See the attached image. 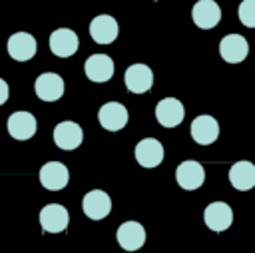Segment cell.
I'll return each instance as SVG.
<instances>
[{
  "instance_id": "obj_14",
  "label": "cell",
  "mask_w": 255,
  "mask_h": 253,
  "mask_svg": "<svg viewBox=\"0 0 255 253\" xmlns=\"http://www.w3.org/2000/svg\"><path fill=\"white\" fill-rule=\"evenodd\" d=\"M155 118L163 127H175L185 118L183 104L179 100H175V98H163L155 106Z\"/></svg>"
},
{
  "instance_id": "obj_13",
  "label": "cell",
  "mask_w": 255,
  "mask_h": 253,
  "mask_svg": "<svg viewBox=\"0 0 255 253\" xmlns=\"http://www.w3.org/2000/svg\"><path fill=\"white\" fill-rule=\"evenodd\" d=\"M6 50H8V56L12 60L26 62V60H32L36 54V40L28 32H16L8 38Z\"/></svg>"
},
{
  "instance_id": "obj_9",
  "label": "cell",
  "mask_w": 255,
  "mask_h": 253,
  "mask_svg": "<svg viewBox=\"0 0 255 253\" xmlns=\"http://www.w3.org/2000/svg\"><path fill=\"white\" fill-rule=\"evenodd\" d=\"M126 88L133 94H145L153 86V72L145 64H131L124 76Z\"/></svg>"
},
{
  "instance_id": "obj_6",
  "label": "cell",
  "mask_w": 255,
  "mask_h": 253,
  "mask_svg": "<svg viewBox=\"0 0 255 253\" xmlns=\"http://www.w3.org/2000/svg\"><path fill=\"white\" fill-rule=\"evenodd\" d=\"M191 18H193L195 26H199L201 30H211L221 20V8L215 0H197L193 4Z\"/></svg>"
},
{
  "instance_id": "obj_8",
  "label": "cell",
  "mask_w": 255,
  "mask_h": 253,
  "mask_svg": "<svg viewBox=\"0 0 255 253\" xmlns=\"http://www.w3.org/2000/svg\"><path fill=\"white\" fill-rule=\"evenodd\" d=\"M219 54L229 64H239L249 54V44L241 34H227L219 42Z\"/></svg>"
},
{
  "instance_id": "obj_5",
  "label": "cell",
  "mask_w": 255,
  "mask_h": 253,
  "mask_svg": "<svg viewBox=\"0 0 255 253\" xmlns=\"http://www.w3.org/2000/svg\"><path fill=\"white\" fill-rule=\"evenodd\" d=\"M40 183L42 187L50 189V191H58V189H64L70 181V171L64 163L60 161H48L42 165L40 169Z\"/></svg>"
},
{
  "instance_id": "obj_12",
  "label": "cell",
  "mask_w": 255,
  "mask_h": 253,
  "mask_svg": "<svg viewBox=\"0 0 255 253\" xmlns=\"http://www.w3.org/2000/svg\"><path fill=\"white\" fill-rule=\"evenodd\" d=\"M203 221L211 231H225L233 223V211L225 201H213L205 207Z\"/></svg>"
},
{
  "instance_id": "obj_4",
  "label": "cell",
  "mask_w": 255,
  "mask_h": 253,
  "mask_svg": "<svg viewBox=\"0 0 255 253\" xmlns=\"http://www.w3.org/2000/svg\"><path fill=\"white\" fill-rule=\"evenodd\" d=\"M34 92L44 102H56L64 96V80L54 72L40 74L34 82Z\"/></svg>"
},
{
  "instance_id": "obj_16",
  "label": "cell",
  "mask_w": 255,
  "mask_h": 253,
  "mask_svg": "<svg viewBox=\"0 0 255 253\" xmlns=\"http://www.w3.org/2000/svg\"><path fill=\"white\" fill-rule=\"evenodd\" d=\"M135 159L141 167H157L163 159V145L155 137H143L135 145Z\"/></svg>"
},
{
  "instance_id": "obj_7",
  "label": "cell",
  "mask_w": 255,
  "mask_h": 253,
  "mask_svg": "<svg viewBox=\"0 0 255 253\" xmlns=\"http://www.w3.org/2000/svg\"><path fill=\"white\" fill-rule=\"evenodd\" d=\"M78 46H80V40L76 32L70 28H58L50 34V50L58 58L74 56L78 52Z\"/></svg>"
},
{
  "instance_id": "obj_17",
  "label": "cell",
  "mask_w": 255,
  "mask_h": 253,
  "mask_svg": "<svg viewBox=\"0 0 255 253\" xmlns=\"http://www.w3.org/2000/svg\"><path fill=\"white\" fill-rule=\"evenodd\" d=\"M84 139V131L76 122H60L54 127V141L60 149H76Z\"/></svg>"
},
{
  "instance_id": "obj_19",
  "label": "cell",
  "mask_w": 255,
  "mask_h": 253,
  "mask_svg": "<svg viewBox=\"0 0 255 253\" xmlns=\"http://www.w3.org/2000/svg\"><path fill=\"white\" fill-rule=\"evenodd\" d=\"M116 239L122 249L126 251H135L145 243V229L137 221H126L120 225Z\"/></svg>"
},
{
  "instance_id": "obj_18",
  "label": "cell",
  "mask_w": 255,
  "mask_h": 253,
  "mask_svg": "<svg viewBox=\"0 0 255 253\" xmlns=\"http://www.w3.org/2000/svg\"><path fill=\"white\" fill-rule=\"evenodd\" d=\"M84 72L92 82H108L114 76V60L106 54H92L84 64Z\"/></svg>"
},
{
  "instance_id": "obj_22",
  "label": "cell",
  "mask_w": 255,
  "mask_h": 253,
  "mask_svg": "<svg viewBox=\"0 0 255 253\" xmlns=\"http://www.w3.org/2000/svg\"><path fill=\"white\" fill-rule=\"evenodd\" d=\"M239 20L247 28H255V0H243L239 4Z\"/></svg>"
},
{
  "instance_id": "obj_20",
  "label": "cell",
  "mask_w": 255,
  "mask_h": 253,
  "mask_svg": "<svg viewBox=\"0 0 255 253\" xmlns=\"http://www.w3.org/2000/svg\"><path fill=\"white\" fill-rule=\"evenodd\" d=\"M6 127L14 139H30L36 133V118L30 112H14L8 118Z\"/></svg>"
},
{
  "instance_id": "obj_2",
  "label": "cell",
  "mask_w": 255,
  "mask_h": 253,
  "mask_svg": "<svg viewBox=\"0 0 255 253\" xmlns=\"http://www.w3.org/2000/svg\"><path fill=\"white\" fill-rule=\"evenodd\" d=\"M175 179L179 183V187L187 189V191H193L197 187L203 185L205 181V169L199 161H193V159H185L177 165L175 169Z\"/></svg>"
},
{
  "instance_id": "obj_23",
  "label": "cell",
  "mask_w": 255,
  "mask_h": 253,
  "mask_svg": "<svg viewBox=\"0 0 255 253\" xmlns=\"http://www.w3.org/2000/svg\"><path fill=\"white\" fill-rule=\"evenodd\" d=\"M8 96H10V88H8V84H6V82L0 78V106H2V104L8 100Z\"/></svg>"
},
{
  "instance_id": "obj_11",
  "label": "cell",
  "mask_w": 255,
  "mask_h": 253,
  "mask_svg": "<svg viewBox=\"0 0 255 253\" xmlns=\"http://www.w3.org/2000/svg\"><path fill=\"white\" fill-rule=\"evenodd\" d=\"M189 131H191V137H193L195 143L209 145L219 137V124H217V120L213 116L203 114V116H197L191 122Z\"/></svg>"
},
{
  "instance_id": "obj_15",
  "label": "cell",
  "mask_w": 255,
  "mask_h": 253,
  "mask_svg": "<svg viewBox=\"0 0 255 253\" xmlns=\"http://www.w3.org/2000/svg\"><path fill=\"white\" fill-rule=\"evenodd\" d=\"M118 22L110 14H100L90 22V36L98 44H112L118 38Z\"/></svg>"
},
{
  "instance_id": "obj_1",
  "label": "cell",
  "mask_w": 255,
  "mask_h": 253,
  "mask_svg": "<svg viewBox=\"0 0 255 253\" xmlns=\"http://www.w3.org/2000/svg\"><path fill=\"white\" fill-rule=\"evenodd\" d=\"M68 209L60 203H48L40 211V227L46 233H62L68 227Z\"/></svg>"
},
{
  "instance_id": "obj_3",
  "label": "cell",
  "mask_w": 255,
  "mask_h": 253,
  "mask_svg": "<svg viewBox=\"0 0 255 253\" xmlns=\"http://www.w3.org/2000/svg\"><path fill=\"white\" fill-rule=\"evenodd\" d=\"M82 209H84V213H86L90 219L100 221V219H104V217L110 215V211H112V199H110V195H108L106 191H102V189H92V191H88V193L84 195V199H82Z\"/></svg>"
},
{
  "instance_id": "obj_10",
  "label": "cell",
  "mask_w": 255,
  "mask_h": 253,
  "mask_svg": "<svg viewBox=\"0 0 255 253\" xmlns=\"http://www.w3.org/2000/svg\"><path fill=\"white\" fill-rule=\"evenodd\" d=\"M100 126L108 131H120L128 124V110L120 102H108L98 112Z\"/></svg>"
},
{
  "instance_id": "obj_21",
  "label": "cell",
  "mask_w": 255,
  "mask_h": 253,
  "mask_svg": "<svg viewBox=\"0 0 255 253\" xmlns=\"http://www.w3.org/2000/svg\"><path fill=\"white\" fill-rule=\"evenodd\" d=\"M229 181L237 191L255 187V165L251 161H237L229 169Z\"/></svg>"
}]
</instances>
